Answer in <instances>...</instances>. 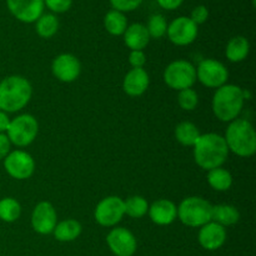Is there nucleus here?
Segmentation results:
<instances>
[{
  "label": "nucleus",
  "instance_id": "nucleus-1",
  "mask_svg": "<svg viewBox=\"0 0 256 256\" xmlns=\"http://www.w3.org/2000/svg\"><path fill=\"white\" fill-rule=\"evenodd\" d=\"M192 148L195 162L206 172L222 166L230 152L224 136L215 132L202 134Z\"/></svg>",
  "mask_w": 256,
  "mask_h": 256
},
{
  "label": "nucleus",
  "instance_id": "nucleus-2",
  "mask_svg": "<svg viewBox=\"0 0 256 256\" xmlns=\"http://www.w3.org/2000/svg\"><path fill=\"white\" fill-rule=\"evenodd\" d=\"M32 96V84L22 75H10L0 82V110L6 114L24 109Z\"/></svg>",
  "mask_w": 256,
  "mask_h": 256
},
{
  "label": "nucleus",
  "instance_id": "nucleus-3",
  "mask_svg": "<svg viewBox=\"0 0 256 256\" xmlns=\"http://www.w3.org/2000/svg\"><path fill=\"white\" fill-rule=\"evenodd\" d=\"M245 100V92L235 84H225L215 90L212 108L215 116L224 122L238 119L242 112Z\"/></svg>",
  "mask_w": 256,
  "mask_h": 256
},
{
  "label": "nucleus",
  "instance_id": "nucleus-4",
  "mask_svg": "<svg viewBox=\"0 0 256 256\" xmlns=\"http://www.w3.org/2000/svg\"><path fill=\"white\" fill-rule=\"evenodd\" d=\"M229 152L240 158H250L256 152V132L252 122L242 118L232 120L225 132Z\"/></svg>",
  "mask_w": 256,
  "mask_h": 256
},
{
  "label": "nucleus",
  "instance_id": "nucleus-5",
  "mask_svg": "<svg viewBox=\"0 0 256 256\" xmlns=\"http://www.w3.org/2000/svg\"><path fill=\"white\" fill-rule=\"evenodd\" d=\"M212 205L200 196L185 198L178 206V219L190 228H202L212 222Z\"/></svg>",
  "mask_w": 256,
  "mask_h": 256
},
{
  "label": "nucleus",
  "instance_id": "nucleus-6",
  "mask_svg": "<svg viewBox=\"0 0 256 256\" xmlns=\"http://www.w3.org/2000/svg\"><path fill=\"white\" fill-rule=\"evenodd\" d=\"M39 132V122L32 114H22L10 120L6 136L10 142L18 148H25L32 144Z\"/></svg>",
  "mask_w": 256,
  "mask_h": 256
},
{
  "label": "nucleus",
  "instance_id": "nucleus-7",
  "mask_svg": "<svg viewBox=\"0 0 256 256\" xmlns=\"http://www.w3.org/2000/svg\"><path fill=\"white\" fill-rule=\"evenodd\" d=\"M162 76L170 89L178 92L190 89L196 82V68L188 60H175L165 68Z\"/></svg>",
  "mask_w": 256,
  "mask_h": 256
},
{
  "label": "nucleus",
  "instance_id": "nucleus-8",
  "mask_svg": "<svg viewBox=\"0 0 256 256\" xmlns=\"http://www.w3.org/2000/svg\"><path fill=\"white\" fill-rule=\"evenodd\" d=\"M124 216V200L114 195L100 200L94 212L95 222L104 228H115Z\"/></svg>",
  "mask_w": 256,
  "mask_h": 256
},
{
  "label": "nucleus",
  "instance_id": "nucleus-9",
  "mask_svg": "<svg viewBox=\"0 0 256 256\" xmlns=\"http://www.w3.org/2000/svg\"><path fill=\"white\" fill-rule=\"evenodd\" d=\"M229 70L219 60L204 59L196 68V80L210 89H219L228 84Z\"/></svg>",
  "mask_w": 256,
  "mask_h": 256
},
{
  "label": "nucleus",
  "instance_id": "nucleus-10",
  "mask_svg": "<svg viewBox=\"0 0 256 256\" xmlns=\"http://www.w3.org/2000/svg\"><path fill=\"white\" fill-rule=\"evenodd\" d=\"M4 169L12 179L26 180L34 174L35 160L24 150H12L4 159Z\"/></svg>",
  "mask_w": 256,
  "mask_h": 256
},
{
  "label": "nucleus",
  "instance_id": "nucleus-11",
  "mask_svg": "<svg viewBox=\"0 0 256 256\" xmlns=\"http://www.w3.org/2000/svg\"><path fill=\"white\" fill-rule=\"evenodd\" d=\"M198 25L188 16H179L168 24L166 35L170 42L178 46H186L196 40Z\"/></svg>",
  "mask_w": 256,
  "mask_h": 256
},
{
  "label": "nucleus",
  "instance_id": "nucleus-12",
  "mask_svg": "<svg viewBox=\"0 0 256 256\" xmlns=\"http://www.w3.org/2000/svg\"><path fill=\"white\" fill-rule=\"evenodd\" d=\"M106 244L115 256H132L138 249L136 238L126 228L115 226L110 230Z\"/></svg>",
  "mask_w": 256,
  "mask_h": 256
},
{
  "label": "nucleus",
  "instance_id": "nucleus-13",
  "mask_svg": "<svg viewBox=\"0 0 256 256\" xmlns=\"http://www.w3.org/2000/svg\"><path fill=\"white\" fill-rule=\"evenodd\" d=\"M58 224V214L54 205L49 202H40L32 212V228L40 235L52 234Z\"/></svg>",
  "mask_w": 256,
  "mask_h": 256
},
{
  "label": "nucleus",
  "instance_id": "nucleus-14",
  "mask_svg": "<svg viewBox=\"0 0 256 256\" xmlns=\"http://www.w3.org/2000/svg\"><path fill=\"white\" fill-rule=\"evenodd\" d=\"M10 14L25 24L35 22L44 14V0H6Z\"/></svg>",
  "mask_w": 256,
  "mask_h": 256
},
{
  "label": "nucleus",
  "instance_id": "nucleus-15",
  "mask_svg": "<svg viewBox=\"0 0 256 256\" xmlns=\"http://www.w3.org/2000/svg\"><path fill=\"white\" fill-rule=\"evenodd\" d=\"M52 72L59 82H72L82 72V62L70 52H64L54 58L52 62Z\"/></svg>",
  "mask_w": 256,
  "mask_h": 256
},
{
  "label": "nucleus",
  "instance_id": "nucleus-16",
  "mask_svg": "<svg viewBox=\"0 0 256 256\" xmlns=\"http://www.w3.org/2000/svg\"><path fill=\"white\" fill-rule=\"evenodd\" d=\"M226 228L216 224L214 222H210L208 224L202 225L198 234V240L202 249L208 252H215L224 246L226 242Z\"/></svg>",
  "mask_w": 256,
  "mask_h": 256
},
{
  "label": "nucleus",
  "instance_id": "nucleus-17",
  "mask_svg": "<svg viewBox=\"0 0 256 256\" xmlns=\"http://www.w3.org/2000/svg\"><path fill=\"white\" fill-rule=\"evenodd\" d=\"M148 214L154 224L165 226L172 224L178 219V206L172 200L159 199L149 205Z\"/></svg>",
  "mask_w": 256,
  "mask_h": 256
},
{
  "label": "nucleus",
  "instance_id": "nucleus-18",
  "mask_svg": "<svg viewBox=\"0 0 256 256\" xmlns=\"http://www.w3.org/2000/svg\"><path fill=\"white\" fill-rule=\"evenodd\" d=\"M150 84V76L144 68L130 69L122 80V90L129 96H142L148 90Z\"/></svg>",
  "mask_w": 256,
  "mask_h": 256
},
{
  "label": "nucleus",
  "instance_id": "nucleus-19",
  "mask_svg": "<svg viewBox=\"0 0 256 256\" xmlns=\"http://www.w3.org/2000/svg\"><path fill=\"white\" fill-rule=\"evenodd\" d=\"M124 42L130 50H144L150 42V35L148 32L146 25L142 22H134L128 25L126 30L122 34Z\"/></svg>",
  "mask_w": 256,
  "mask_h": 256
},
{
  "label": "nucleus",
  "instance_id": "nucleus-20",
  "mask_svg": "<svg viewBox=\"0 0 256 256\" xmlns=\"http://www.w3.org/2000/svg\"><path fill=\"white\" fill-rule=\"evenodd\" d=\"M250 52V42L249 40L242 35L232 38L228 42L225 48V55L226 59L232 62H242L248 58Z\"/></svg>",
  "mask_w": 256,
  "mask_h": 256
},
{
  "label": "nucleus",
  "instance_id": "nucleus-21",
  "mask_svg": "<svg viewBox=\"0 0 256 256\" xmlns=\"http://www.w3.org/2000/svg\"><path fill=\"white\" fill-rule=\"evenodd\" d=\"M82 232V226L78 220L65 219L62 222H58L55 226L54 234L55 239L62 242H70L76 240Z\"/></svg>",
  "mask_w": 256,
  "mask_h": 256
},
{
  "label": "nucleus",
  "instance_id": "nucleus-22",
  "mask_svg": "<svg viewBox=\"0 0 256 256\" xmlns=\"http://www.w3.org/2000/svg\"><path fill=\"white\" fill-rule=\"evenodd\" d=\"M240 220V212L234 205L219 204L212 205V222L222 225V226H232Z\"/></svg>",
  "mask_w": 256,
  "mask_h": 256
},
{
  "label": "nucleus",
  "instance_id": "nucleus-23",
  "mask_svg": "<svg viewBox=\"0 0 256 256\" xmlns=\"http://www.w3.org/2000/svg\"><path fill=\"white\" fill-rule=\"evenodd\" d=\"M208 184L215 192H228L232 185V175L222 166L215 168L208 172Z\"/></svg>",
  "mask_w": 256,
  "mask_h": 256
},
{
  "label": "nucleus",
  "instance_id": "nucleus-24",
  "mask_svg": "<svg viewBox=\"0 0 256 256\" xmlns=\"http://www.w3.org/2000/svg\"><path fill=\"white\" fill-rule=\"evenodd\" d=\"M104 28L112 36H120L128 28L126 15L118 10H109L104 16Z\"/></svg>",
  "mask_w": 256,
  "mask_h": 256
},
{
  "label": "nucleus",
  "instance_id": "nucleus-25",
  "mask_svg": "<svg viewBox=\"0 0 256 256\" xmlns=\"http://www.w3.org/2000/svg\"><path fill=\"white\" fill-rule=\"evenodd\" d=\"M200 135L199 128L190 122H182L175 128V138L184 146H194Z\"/></svg>",
  "mask_w": 256,
  "mask_h": 256
},
{
  "label": "nucleus",
  "instance_id": "nucleus-26",
  "mask_svg": "<svg viewBox=\"0 0 256 256\" xmlns=\"http://www.w3.org/2000/svg\"><path fill=\"white\" fill-rule=\"evenodd\" d=\"M59 30V19L56 15L48 12L42 14L39 19L35 22V32L42 39H50L54 36Z\"/></svg>",
  "mask_w": 256,
  "mask_h": 256
},
{
  "label": "nucleus",
  "instance_id": "nucleus-27",
  "mask_svg": "<svg viewBox=\"0 0 256 256\" xmlns=\"http://www.w3.org/2000/svg\"><path fill=\"white\" fill-rule=\"evenodd\" d=\"M124 209L125 215L132 218V219H142L149 212V202L146 199L140 195H134V196L128 198L124 200Z\"/></svg>",
  "mask_w": 256,
  "mask_h": 256
},
{
  "label": "nucleus",
  "instance_id": "nucleus-28",
  "mask_svg": "<svg viewBox=\"0 0 256 256\" xmlns=\"http://www.w3.org/2000/svg\"><path fill=\"white\" fill-rule=\"evenodd\" d=\"M22 215V205L14 198L0 199V220L4 222H15Z\"/></svg>",
  "mask_w": 256,
  "mask_h": 256
},
{
  "label": "nucleus",
  "instance_id": "nucleus-29",
  "mask_svg": "<svg viewBox=\"0 0 256 256\" xmlns=\"http://www.w3.org/2000/svg\"><path fill=\"white\" fill-rule=\"evenodd\" d=\"M148 32L150 35V39H160L164 35H166L168 22L164 15L154 14L149 18V22L146 25Z\"/></svg>",
  "mask_w": 256,
  "mask_h": 256
},
{
  "label": "nucleus",
  "instance_id": "nucleus-30",
  "mask_svg": "<svg viewBox=\"0 0 256 256\" xmlns=\"http://www.w3.org/2000/svg\"><path fill=\"white\" fill-rule=\"evenodd\" d=\"M178 104L185 112H192L199 104V95L192 88L180 90L178 94Z\"/></svg>",
  "mask_w": 256,
  "mask_h": 256
},
{
  "label": "nucleus",
  "instance_id": "nucleus-31",
  "mask_svg": "<svg viewBox=\"0 0 256 256\" xmlns=\"http://www.w3.org/2000/svg\"><path fill=\"white\" fill-rule=\"evenodd\" d=\"M112 9L122 12H129L138 9L142 5V0H109Z\"/></svg>",
  "mask_w": 256,
  "mask_h": 256
},
{
  "label": "nucleus",
  "instance_id": "nucleus-32",
  "mask_svg": "<svg viewBox=\"0 0 256 256\" xmlns=\"http://www.w3.org/2000/svg\"><path fill=\"white\" fill-rule=\"evenodd\" d=\"M44 5L52 12L62 14L72 8V0H44Z\"/></svg>",
  "mask_w": 256,
  "mask_h": 256
},
{
  "label": "nucleus",
  "instance_id": "nucleus-33",
  "mask_svg": "<svg viewBox=\"0 0 256 256\" xmlns=\"http://www.w3.org/2000/svg\"><path fill=\"white\" fill-rule=\"evenodd\" d=\"M208 18H209V9H208L205 5H198V6H195L194 9H192V15H190L192 22H195L198 26L204 24L208 20Z\"/></svg>",
  "mask_w": 256,
  "mask_h": 256
},
{
  "label": "nucleus",
  "instance_id": "nucleus-34",
  "mask_svg": "<svg viewBox=\"0 0 256 256\" xmlns=\"http://www.w3.org/2000/svg\"><path fill=\"white\" fill-rule=\"evenodd\" d=\"M129 64L134 69L144 68V65L146 64V55L144 50H132L129 54Z\"/></svg>",
  "mask_w": 256,
  "mask_h": 256
},
{
  "label": "nucleus",
  "instance_id": "nucleus-35",
  "mask_svg": "<svg viewBox=\"0 0 256 256\" xmlns=\"http://www.w3.org/2000/svg\"><path fill=\"white\" fill-rule=\"evenodd\" d=\"M12 142L6 134H0V160H4L6 155L12 152Z\"/></svg>",
  "mask_w": 256,
  "mask_h": 256
},
{
  "label": "nucleus",
  "instance_id": "nucleus-36",
  "mask_svg": "<svg viewBox=\"0 0 256 256\" xmlns=\"http://www.w3.org/2000/svg\"><path fill=\"white\" fill-rule=\"evenodd\" d=\"M160 8L165 10H175L184 2V0H156Z\"/></svg>",
  "mask_w": 256,
  "mask_h": 256
},
{
  "label": "nucleus",
  "instance_id": "nucleus-37",
  "mask_svg": "<svg viewBox=\"0 0 256 256\" xmlns=\"http://www.w3.org/2000/svg\"><path fill=\"white\" fill-rule=\"evenodd\" d=\"M10 120L12 119L9 118V115L0 110V134H5L10 124Z\"/></svg>",
  "mask_w": 256,
  "mask_h": 256
}]
</instances>
